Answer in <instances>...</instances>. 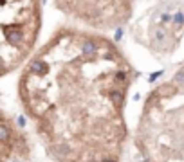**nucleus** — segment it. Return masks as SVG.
<instances>
[{
	"label": "nucleus",
	"mask_w": 184,
	"mask_h": 162,
	"mask_svg": "<svg viewBox=\"0 0 184 162\" xmlns=\"http://www.w3.org/2000/svg\"><path fill=\"white\" fill-rule=\"evenodd\" d=\"M135 72L105 36L61 27L29 61L20 97L60 162H117Z\"/></svg>",
	"instance_id": "f257e3e1"
},
{
	"label": "nucleus",
	"mask_w": 184,
	"mask_h": 162,
	"mask_svg": "<svg viewBox=\"0 0 184 162\" xmlns=\"http://www.w3.org/2000/svg\"><path fill=\"white\" fill-rule=\"evenodd\" d=\"M134 2L135 0H56V6L88 25L114 29L130 18Z\"/></svg>",
	"instance_id": "f03ea898"
}]
</instances>
